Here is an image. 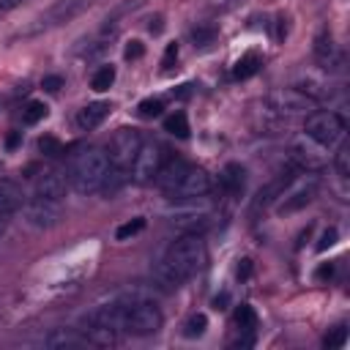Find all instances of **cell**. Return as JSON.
Listing matches in <instances>:
<instances>
[{"label": "cell", "mask_w": 350, "mask_h": 350, "mask_svg": "<svg viewBox=\"0 0 350 350\" xmlns=\"http://www.w3.org/2000/svg\"><path fill=\"white\" fill-rule=\"evenodd\" d=\"M44 345H46V347H85V345H90V342H88V336L79 334V331L57 328V331H52L49 336H44Z\"/></svg>", "instance_id": "cell-20"}, {"label": "cell", "mask_w": 350, "mask_h": 350, "mask_svg": "<svg viewBox=\"0 0 350 350\" xmlns=\"http://www.w3.org/2000/svg\"><path fill=\"white\" fill-rule=\"evenodd\" d=\"M118 323H120V331L131 336H150L161 328V312L148 298L126 295L118 301Z\"/></svg>", "instance_id": "cell-3"}, {"label": "cell", "mask_w": 350, "mask_h": 350, "mask_svg": "<svg viewBox=\"0 0 350 350\" xmlns=\"http://www.w3.org/2000/svg\"><path fill=\"white\" fill-rule=\"evenodd\" d=\"M109 104L107 101H90V104H85L79 112H77V126L79 129H85V131H90V129H96V126H101L104 123V118L109 115Z\"/></svg>", "instance_id": "cell-17"}, {"label": "cell", "mask_w": 350, "mask_h": 350, "mask_svg": "<svg viewBox=\"0 0 350 350\" xmlns=\"http://www.w3.org/2000/svg\"><path fill=\"white\" fill-rule=\"evenodd\" d=\"M205 262V246L197 232H186L170 243L164 257L156 265V282L167 290H178L186 279H191Z\"/></svg>", "instance_id": "cell-1"}, {"label": "cell", "mask_w": 350, "mask_h": 350, "mask_svg": "<svg viewBox=\"0 0 350 350\" xmlns=\"http://www.w3.org/2000/svg\"><path fill=\"white\" fill-rule=\"evenodd\" d=\"M323 150H328V148H323V145H317V142H312V139L306 137V139H298V142L293 145V150H290V159H293V164H295L298 170H306V172H317V170L325 164V156H323Z\"/></svg>", "instance_id": "cell-12"}, {"label": "cell", "mask_w": 350, "mask_h": 350, "mask_svg": "<svg viewBox=\"0 0 350 350\" xmlns=\"http://www.w3.org/2000/svg\"><path fill=\"white\" fill-rule=\"evenodd\" d=\"M36 197L60 202V200L66 197V178H63L57 170H46V172L38 178V183H36Z\"/></svg>", "instance_id": "cell-14"}, {"label": "cell", "mask_w": 350, "mask_h": 350, "mask_svg": "<svg viewBox=\"0 0 350 350\" xmlns=\"http://www.w3.org/2000/svg\"><path fill=\"white\" fill-rule=\"evenodd\" d=\"M38 150H41L44 156H49V159H57V156L63 153V145H60V139H55V137H41V139H38Z\"/></svg>", "instance_id": "cell-33"}, {"label": "cell", "mask_w": 350, "mask_h": 350, "mask_svg": "<svg viewBox=\"0 0 350 350\" xmlns=\"http://www.w3.org/2000/svg\"><path fill=\"white\" fill-rule=\"evenodd\" d=\"M260 66H262V57H260L257 52H246V55H241V57L235 60L232 77H235V79H249V77H254V74L260 71Z\"/></svg>", "instance_id": "cell-22"}, {"label": "cell", "mask_w": 350, "mask_h": 350, "mask_svg": "<svg viewBox=\"0 0 350 350\" xmlns=\"http://www.w3.org/2000/svg\"><path fill=\"white\" fill-rule=\"evenodd\" d=\"M22 205H25L22 189L14 180L0 178V216H11V213L22 211Z\"/></svg>", "instance_id": "cell-15"}, {"label": "cell", "mask_w": 350, "mask_h": 350, "mask_svg": "<svg viewBox=\"0 0 350 350\" xmlns=\"http://www.w3.org/2000/svg\"><path fill=\"white\" fill-rule=\"evenodd\" d=\"M25 0H0V11H14V8H19Z\"/></svg>", "instance_id": "cell-39"}, {"label": "cell", "mask_w": 350, "mask_h": 350, "mask_svg": "<svg viewBox=\"0 0 350 350\" xmlns=\"http://www.w3.org/2000/svg\"><path fill=\"white\" fill-rule=\"evenodd\" d=\"M137 112H139V118H159L164 112V104H161V98H142Z\"/></svg>", "instance_id": "cell-31"}, {"label": "cell", "mask_w": 350, "mask_h": 350, "mask_svg": "<svg viewBox=\"0 0 350 350\" xmlns=\"http://www.w3.org/2000/svg\"><path fill=\"white\" fill-rule=\"evenodd\" d=\"M112 82H115V66H112V63L98 66V68L93 71V77H90V88H93V90H98V93L109 90V88H112Z\"/></svg>", "instance_id": "cell-23"}, {"label": "cell", "mask_w": 350, "mask_h": 350, "mask_svg": "<svg viewBox=\"0 0 350 350\" xmlns=\"http://www.w3.org/2000/svg\"><path fill=\"white\" fill-rule=\"evenodd\" d=\"M172 224L178 227V230H183V232H202L208 224H211V219H208V211H186V213H175V219H172Z\"/></svg>", "instance_id": "cell-21"}, {"label": "cell", "mask_w": 350, "mask_h": 350, "mask_svg": "<svg viewBox=\"0 0 350 350\" xmlns=\"http://www.w3.org/2000/svg\"><path fill=\"white\" fill-rule=\"evenodd\" d=\"M139 145H142V137H139L137 129H118L109 139V148H107L109 164L115 170H123V172L131 170V161H134Z\"/></svg>", "instance_id": "cell-7"}, {"label": "cell", "mask_w": 350, "mask_h": 350, "mask_svg": "<svg viewBox=\"0 0 350 350\" xmlns=\"http://www.w3.org/2000/svg\"><path fill=\"white\" fill-rule=\"evenodd\" d=\"M293 183V175H279L276 180H271L265 189H260L257 191V197H254V211H260V208H268L276 197H282L284 194V189Z\"/></svg>", "instance_id": "cell-19"}, {"label": "cell", "mask_w": 350, "mask_h": 350, "mask_svg": "<svg viewBox=\"0 0 350 350\" xmlns=\"http://www.w3.org/2000/svg\"><path fill=\"white\" fill-rule=\"evenodd\" d=\"M161 164H164V148L159 142L148 139V142L139 145V150H137V156L131 161V178L137 183H150Z\"/></svg>", "instance_id": "cell-9"}, {"label": "cell", "mask_w": 350, "mask_h": 350, "mask_svg": "<svg viewBox=\"0 0 350 350\" xmlns=\"http://www.w3.org/2000/svg\"><path fill=\"white\" fill-rule=\"evenodd\" d=\"M123 55H126V60H139L142 55H145V46H142V41H129L126 44V49H123Z\"/></svg>", "instance_id": "cell-34"}, {"label": "cell", "mask_w": 350, "mask_h": 350, "mask_svg": "<svg viewBox=\"0 0 350 350\" xmlns=\"http://www.w3.org/2000/svg\"><path fill=\"white\" fill-rule=\"evenodd\" d=\"M145 230V219L142 216H137V219H131V221H126V224H120L118 230H115V238L118 241H129V238H134L137 232H142Z\"/></svg>", "instance_id": "cell-29"}, {"label": "cell", "mask_w": 350, "mask_h": 350, "mask_svg": "<svg viewBox=\"0 0 350 350\" xmlns=\"http://www.w3.org/2000/svg\"><path fill=\"white\" fill-rule=\"evenodd\" d=\"M46 112H49V107L44 104V101H27L25 107H22V123L25 126H36L38 120H44L46 118Z\"/></svg>", "instance_id": "cell-24"}, {"label": "cell", "mask_w": 350, "mask_h": 350, "mask_svg": "<svg viewBox=\"0 0 350 350\" xmlns=\"http://www.w3.org/2000/svg\"><path fill=\"white\" fill-rule=\"evenodd\" d=\"M314 57L325 71H336L342 66V55L336 49V41H334L331 30H320V36L314 38Z\"/></svg>", "instance_id": "cell-13"}, {"label": "cell", "mask_w": 350, "mask_h": 350, "mask_svg": "<svg viewBox=\"0 0 350 350\" xmlns=\"http://www.w3.org/2000/svg\"><path fill=\"white\" fill-rule=\"evenodd\" d=\"M336 243V230L334 227H328L323 235H320V241H317V252H325L328 246H334Z\"/></svg>", "instance_id": "cell-36"}, {"label": "cell", "mask_w": 350, "mask_h": 350, "mask_svg": "<svg viewBox=\"0 0 350 350\" xmlns=\"http://www.w3.org/2000/svg\"><path fill=\"white\" fill-rule=\"evenodd\" d=\"M0 232H3V224H0Z\"/></svg>", "instance_id": "cell-43"}, {"label": "cell", "mask_w": 350, "mask_h": 350, "mask_svg": "<svg viewBox=\"0 0 350 350\" xmlns=\"http://www.w3.org/2000/svg\"><path fill=\"white\" fill-rule=\"evenodd\" d=\"M219 183H221V189L227 191V194H232V197H238L241 191H243V186H246V170L241 167V164H227L224 170H221V175H219Z\"/></svg>", "instance_id": "cell-18"}, {"label": "cell", "mask_w": 350, "mask_h": 350, "mask_svg": "<svg viewBox=\"0 0 350 350\" xmlns=\"http://www.w3.org/2000/svg\"><path fill=\"white\" fill-rule=\"evenodd\" d=\"M148 30H150L153 36H159V33L164 30V25H161V16H153V19H150V25H148Z\"/></svg>", "instance_id": "cell-38"}, {"label": "cell", "mask_w": 350, "mask_h": 350, "mask_svg": "<svg viewBox=\"0 0 350 350\" xmlns=\"http://www.w3.org/2000/svg\"><path fill=\"white\" fill-rule=\"evenodd\" d=\"M334 170H336V175L342 180L350 178V145H339L336 148V153H334Z\"/></svg>", "instance_id": "cell-28"}, {"label": "cell", "mask_w": 350, "mask_h": 350, "mask_svg": "<svg viewBox=\"0 0 350 350\" xmlns=\"http://www.w3.org/2000/svg\"><path fill=\"white\" fill-rule=\"evenodd\" d=\"M191 93V85H180V90H178V98H186Z\"/></svg>", "instance_id": "cell-42"}, {"label": "cell", "mask_w": 350, "mask_h": 350, "mask_svg": "<svg viewBox=\"0 0 350 350\" xmlns=\"http://www.w3.org/2000/svg\"><path fill=\"white\" fill-rule=\"evenodd\" d=\"M314 194H317V178H314V172H306V178L304 180H298L293 189H290V194L282 200V205H279V213H295V211H301V208H306L312 200H314Z\"/></svg>", "instance_id": "cell-11"}, {"label": "cell", "mask_w": 350, "mask_h": 350, "mask_svg": "<svg viewBox=\"0 0 350 350\" xmlns=\"http://www.w3.org/2000/svg\"><path fill=\"white\" fill-rule=\"evenodd\" d=\"M93 3H96V0H55V3L46 5L38 16H33V19L14 36V41H16V38H38V36H44V33H52V30L68 25L71 19H77V16H79L82 11H88Z\"/></svg>", "instance_id": "cell-4"}, {"label": "cell", "mask_w": 350, "mask_h": 350, "mask_svg": "<svg viewBox=\"0 0 350 350\" xmlns=\"http://www.w3.org/2000/svg\"><path fill=\"white\" fill-rule=\"evenodd\" d=\"M208 191H211V178H208V172L200 170V167L186 164V170L175 178V183L164 189V197L172 200V202H189V200L205 197Z\"/></svg>", "instance_id": "cell-6"}, {"label": "cell", "mask_w": 350, "mask_h": 350, "mask_svg": "<svg viewBox=\"0 0 350 350\" xmlns=\"http://www.w3.org/2000/svg\"><path fill=\"white\" fill-rule=\"evenodd\" d=\"M235 325H238V331H254L257 314H254V309H252L249 304H241V306L235 309Z\"/></svg>", "instance_id": "cell-27"}, {"label": "cell", "mask_w": 350, "mask_h": 350, "mask_svg": "<svg viewBox=\"0 0 350 350\" xmlns=\"http://www.w3.org/2000/svg\"><path fill=\"white\" fill-rule=\"evenodd\" d=\"M164 131L186 139L189 137V120H186V115L183 112H172L170 118H164Z\"/></svg>", "instance_id": "cell-26"}, {"label": "cell", "mask_w": 350, "mask_h": 350, "mask_svg": "<svg viewBox=\"0 0 350 350\" xmlns=\"http://www.w3.org/2000/svg\"><path fill=\"white\" fill-rule=\"evenodd\" d=\"M345 129H347V123H345L336 112H331V109L309 112V115H306V123H304L306 137H309L312 142L323 145V148L336 145V142L345 137Z\"/></svg>", "instance_id": "cell-5"}, {"label": "cell", "mask_w": 350, "mask_h": 350, "mask_svg": "<svg viewBox=\"0 0 350 350\" xmlns=\"http://www.w3.org/2000/svg\"><path fill=\"white\" fill-rule=\"evenodd\" d=\"M205 325H208V317H205L202 312H197V314H191V317L186 320V325H183V336L194 339V336H200V334L205 331Z\"/></svg>", "instance_id": "cell-30"}, {"label": "cell", "mask_w": 350, "mask_h": 350, "mask_svg": "<svg viewBox=\"0 0 350 350\" xmlns=\"http://www.w3.org/2000/svg\"><path fill=\"white\" fill-rule=\"evenodd\" d=\"M347 342V325H336L325 339H323V347H328V350H336V347H342Z\"/></svg>", "instance_id": "cell-32"}, {"label": "cell", "mask_w": 350, "mask_h": 350, "mask_svg": "<svg viewBox=\"0 0 350 350\" xmlns=\"http://www.w3.org/2000/svg\"><path fill=\"white\" fill-rule=\"evenodd\" d=\"M331 276V265H323L320 271H317V279H328Z\"/></svg>", "instance_id": "cell-41"}, {"label": "cell", "mask_w": 350, "mask_h": 350, "mask_svg": "<svg viewBox=\"0 0 350 350\" xmlns=\"http://www.w3.org/2000/svg\"><path fill=\"white\" fill-rule=\"evenodd\" d=\"M189 38H191L194 46L205 49V46H211V44L216 41V27H213V25H197V27L189 30Z\"/></svg>", "instance_id": "cell-25"}, {"label": "cell", "mask_w": 350, "mask_h": 350, "mask_svg": "<svg viewBox=\"0 0 350 350\" xmlns=\"http://www.w3.org/2000/svg\"><path fill=\"white\" fill-rule=\"evenodd\" d=\"M268 109L273 112V115H279V118H290V115H301V112H309V109H314V98H309L304 90H298V88H282V90H273L271 96H268Z\"/></svg>", "instance_id": "cell-8"}, {"label": "cell", "mask_w": 350, "mask_h": 350, "mask_svg": "<svg viewBox=\"0 0 350 350\" xmlns=\"http://www.w3.org/2000/svg\"><path fill=\"white\" fill-rule=\"evenodd\" d=\"M109 156L101 148H82L68 167V180L79 194H96L109 172Z\"/></svg>", "instance_id": "cell-2"}, {"label": "cell", "mask_w": 350, "mask_h": 350, "mask_svg": "<svg viewBox=\"0 0 350 350\" xmlns=\"http://www.w3.org/2000/svg\"><path fill=\"white\" fill-rule=\"evenodd\" d=\"M172 60H178V44H167L164 57H161V66H164V68H170V66H172Z\"/></svg>", "instance_id": "cell-37"}, {"label": "cell", "mask_w": 350, "mask_h": 350, "mask_svg": "<svg viewBox=\"0 0 350 350\" xmlns=\"http://www.w3.org/2000/svg\"><path fill=\"white\" fill-rule=\"evenodd\" d=\"M145 3H148V0H118V3L109 8V14L104 16V27H101V33H115V30H118V25H120L129 14L139 11Z\"/></svg>", "instance_id": "cell-16"}, {"label": "cell", "mask_w": 350, "mask_h": 350, "mask_svg": "<svg viewBox=\"0 0 350 350\" xmlns=\"http://www.w3.org/2000/svg\"><path fill=\"white\" fill-rule=\"evenodd\" d=\"M249 273H252V262H249V260H241V265H238V276L246 279Z\"/></svg>", "instance_id": "cell-40"}, {"label": "cell", "mask_w": 350, "mask_h": 350, "mask_svg": "<svg viewBox=\"0 0 350 350\" xmlns=\"http://www.w3.org/2000/svg\"><path fill=\"white\" fill-rule=\"evenodd\" d=\"M22 216H25V224L36 227V230H49L60 221V208L57 202L52 200H41V197H33L22 205Z\"/></svg>", "instance_id": "cell-10"}, {"label": "cell", "mask_w": 350, "mask_h": 350, "mask_svg": "<svg viewBox=\"0 0 350 350\" xmlns=\"http://www.w3.org/2000/svg\"><path fill=\"white\" fill-rule=\"evenodd\" d=\"M41 88L49 90V93H57V90L63 88V77H60V74H49V77L41 79Z\"/></svg>", "instance_id": "cell-35"}]
</instances>
